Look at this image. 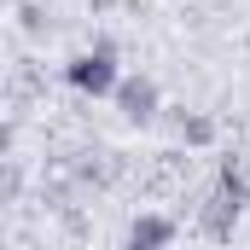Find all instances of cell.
<instances>
[{
    "label": "cell",
    "mask_w": 250,
    "mask_h": 250,
    "mask_svg": "<svg viewBox=\"0 0 250 250\" xmlns=\"http://www.w3.org/2000/svg\"><path fill=\"white\" fill-rule=\"evenodd\" d=\"M239 209H245V181L227 169V175H221V187L204 198V209H198V227H204L209 239H233V227H239Z\"/></svg>",
    "instance_id": "6da1fadb"
},
{
    "label": "cell",
    "mask_w": 250,
    "mask_h": 250,
    "mask_svg": "<svg viewBox=\"0 0 250 250\" xmlns=\"http://www.w3.org/2000/svg\"><path fill=\"white\" fill-rule=\"evenodd\" d=\"M70 87L76 93H117V59H111V47H93V53H82L70 64Z\"/></svg>",
    "instance_id": "7a4b0ae2"
},
{
    "label": "cell",
    "mask_w": 250,
    "mask_h": 250,
    "mask_svg": "<svg viewBox=\"0 0 250 250\" xmlns=\"http://www.w3.org/2000/svg\"><path fill=\"white\" fill-rule=\"evenodd\" d=\"M117 111H123L128 123H151L157 117V105H163V93H157V82L151 76H128V82H117Z\"/></svg>",
    "instance_id": "3957f363"
},
{
    "label": "cell",
    "mask_w": 250,
    "mask_h": 250,
    "mask_svg": "<svg viewBox=\"0 0 250 250\" xmlns=\"http://www.w3.org/2000/svg\"><path fill=\"white\" fill-rule=\"evenodd\" d=\"M169 245H175V221H169V215H157V209L134 215V227H128V250H169Z\"/></svg>",
    "instance_id": "277c9868"
},
{
    "label": "cell",
    "mask_w": 250,
    "mask_h": 250,
    "mask_svg": "<svg viewBox=\"0 0 250 250\" xmlns=\"http://www.w3.org/2000/svg\"><path fill=\"white\" fill-rule=\"evenodd\" d=\"M181 134H187L192 146H204V140H209V134H215V128L204 123V117H192V123H181Z\"/></svg>",
    "instance_id": "5b68a950"
}]
</instances>
